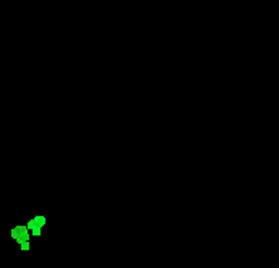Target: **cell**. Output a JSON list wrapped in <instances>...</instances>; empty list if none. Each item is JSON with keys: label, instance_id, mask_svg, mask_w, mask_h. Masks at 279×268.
Listing matches in <instances>:
<instances>
[{"label": "cell", "instance_id": "1", "mask_svg": "<svg viewBox=\"0 0 279 268\" xmlns=\"http://www.w3.org/2000/svg\"><path fill=\"white\" fill-rule=\"evenodd\" d=\"M11 236H13L18 242H24V240H28V229L23 228V226H18V228L13 229Z\"/></svg>", "mask_w": 279, "mask_h": 268}]
</instances>
